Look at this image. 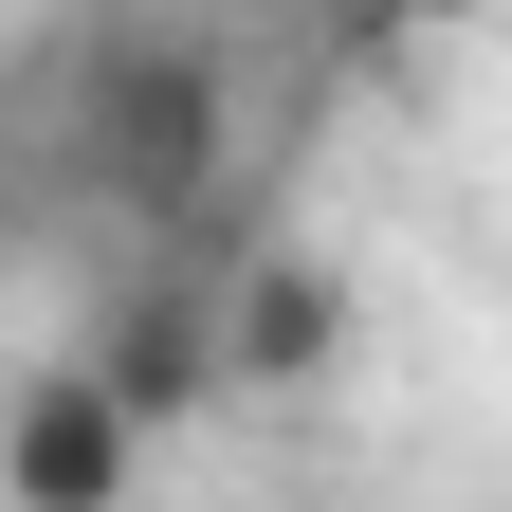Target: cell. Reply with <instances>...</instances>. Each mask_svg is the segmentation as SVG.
<instances>
[{
    "instance_id": "6da1fadb",
    "label": "cell",
    "mask_w": 512,
    "mask_h": 512,
    "mask_svg": "<svg viewBox=\"0 0 512 512\" xmlns=\"http://www.w3.org/2000/svg\"><path fill=\"white\" fill-rule=\"evenodd\" d=\"M110 458H128V439H110L92 384H37V421H19V494H37V512H74V494H110Z\"/></svg>"
}]
</instances>
